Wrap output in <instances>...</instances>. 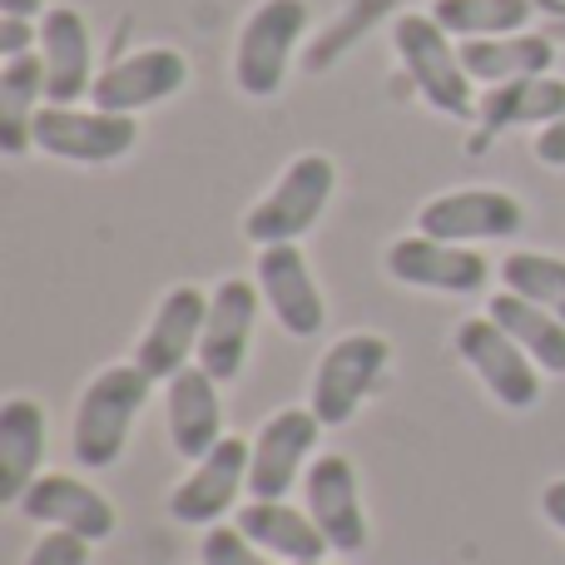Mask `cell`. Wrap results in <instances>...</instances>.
<instances>
[{
    "instance_id": "obj_1",
    "label": "cell",
    "mask_w": 565,
    "mask_h": 565,
    "mask_svg": "<svg viewBox=\"0 0 565 565\" xmlns=\"http://www.w3.org/2000/svg\"><path fill=\"white\" fill-rule=\"evenodd\" d=\"M149 387H154V377L139 362H115V367L89 377V387L79 392L75 427H70V451H75L79 467L85 471L115 467L139 407L149 402Z\"/></svg>"
},
{
    "instance_id": "obj_2",
    "label": "cell",
    "mask_w": 565,
    "mask_h": 565,
    "mask_svg": "<svg viewBox=\"0 0 565 565\" xmlns=\"http://www.w3.org/2000/svg\"><path fill=\"white\" fill-rule=\"evenodd\" d=\"M392 40H397V60H402V70H407V79L417 85V95L427 99L437 115H451V119L477 115V95H471L477 79L461 65L457 35H447L431 15H402Z\"/></svg>"
},
{
    "instance_id": "obj_3",
    "label": "cell",
    "mask_w": 565,
    "mask_h": 565,
    "mask_svg": "<svg viewBox=\"0 0 565 565\" xmlns=\"http://www.w3.org/2000/svg\"><path fill=\"white\" fill-rule=\"evenodd\" d=\"M332 189H338V164H332L328 154H298L278 174V184L248 209V218H244L248 244H258V248L298 244V238L322 218Z\"/></svg>"
},
{
    "instance_id": "obj_4",
    "label": "cell",
    "mask_w": 565,
    "mask_h": 565,
    "mask_svg": "<svg viewBox=\"0 0 565 565\" xmlns=\"http://www.w3.org/2000/svg\"><path fill=\"white\" fill-rule=\"evenodd\" d=\"M302 30H308V0H258L254 6L234 45V85L248 99H268L282 89Z\"/></svg>"
},
{
    "instance_id": "obj_5",
    "label": "cell",
    "mask_w": 565,
    "mask_h": 565,
    "mask_svg": "<svg viewBox=\"0 0 565 565\" xmlns=\"http://www.w3.org/2000/svg\"><path fill=\"white\" fill-rule=\"evenodd\" d=\"M392 367V342L377 338V332H352V338H338L328 352H322L318 372H312V417L322 427H348L358 417V407L377 392V382L387 377Z\"/></svg>"
},
{
    "instance_id": "obj_6",
    "label": "cell",
    "mask_w": 565,
    "mask_h": 565,
    "mask_svg": "<svg viewBox=\"0 0 565 565\" xmlns=\"http://www.w3.org/2000/svg\"><path fill=\"white\" fill-rule=\"evenodd\" d=\"M457 352L471 372L491 387V397L511 412H531L541 402V367L497 318L457 322Z\"/></svg>"
},
{
    "instance_id": "obj_7",
    "label": "cell",
    "mask_w": 565,
    "mask_h": 565,
    "mask_svg": "<svg viewBox=\"0 0 565 565\" xmlns=\"http://www.w3.org/2000/svg\"><path fill=\"white\" fill-rule=\"evenodd\" d=\"M139 125L135 115L115 109H75V105H40L35 145L65 164H115L135 149Z\"/></svg>"
},
{
    "instance_id": "obj_8",
    "label": "cell",
    "mask_w": 565,
    "mask_h": 565,
    "mask_svg": "<svg viewBox=\"0 0 565 565\" xmlns=\"http://www.w3.org/2000/svg\"><path fill=\"white\" fill-rule=\"evenodd\" d=\"M526 228V209L507 189H451L417 209V234L441 244H497Z\"/></svg>"
},
{
    "instance_id": "obj_9",
    "label": "cell",
    "mask_w": 565,
    "mask_h": 565,
    "mask_svg": "<svg viewBox=\"0 0 565 565\" xmlns=\"http://www.w3.org/2000/svg\"><path fill=\"white\" fill-rule=\"evenodd\" d=\"M322 422L312 407H282L258 427L254 437V461H248V491L258 501H282L312 467Z\"/></svg>"
},
{
    "instance_id": "obj_10",
    "label": "cell",
    "mask_w": 565,
    "mask_h": 565,
    "mask_svg": "<svg viewBox=\"0 0 565 565\" xmlns=\"http://www.w3.org/2000/svg\"><path fill=\"white\" fill-rule=\"evenodd\" d=\"M248 461H254V441L224 437L169 491V516H174L179 526H214L218 516H228L238 491H248Z\"/></svg>"
},
{
    "instance_id": "obj_11",
    "label": "cell",
    "mask_w": 565,
    "mask_h": 565,
    "mask_svg": "<svg viewBox=\"0 0 565 565\" xmlns=\"http://www.w3.org/2000/svg\"><path fill=\"white\" fill-rule=\"evenodd\" d=\"M184 85H189V60L174 45H149L99 70L95 89H89V105L115 109V115H135V109H149L159 99H174Z\"/></svg>"
},
{
    "instance_id": "obj_12",
    "label": "cell",
    "mask_w": 565,
    "mask_h": 565,
    "mask_svg": "<svg viewBox=\"0 0 565 565\" xmlns=\"http://www.w3.org/2000/svg\"><path fill=\"white\" fill-rule=\"evenodd\" d=\"M302 497H308V516L318 521V531L328 536V546L338 556H358L367 546V516H362V497H358V471L348 457L328 451L312 457L308 477H302Z\"/></svg>"
},
{
    "instance_id": "obj_13",
    "label": "cell",
    "mask_w": 565,
    "mask_h": 565,
    "mask_svg": "<svg viewBox=\"0 0 565 565\" xmlns=\"http://www.w3.org/2000/svg\"><path fill=\"white\" fill-rule=\"evenodd\" d=\"M258 298H264V288L244 278H224L209 292V322H204V342H199V367L209 377L234 382L244 372L258 322Z\"/></svg>"
},
{
    "instance_id": "obj_14",
    "label": "cell",
    "mask_w": 565,
    "mask_h": 565,
    "mask_svg": "<svg viewBox=\"0 0 565 565\" xmlns=\"http://www.w3.org/2000/svg\"><path fill=\"white\" fill-rule=\"evenodd\" d=\"M204 322H209V292L189 288V282L174 288L164 302H159L154 318H149L145 338H139V348H135V362L154 382H169L174 372L189 367L194 348L204 342Z\"/></svg>"
},
{
    "instance_id": "obj_15",
    "label": "cell",
    "mask_w": 565,
    "mask_h": 565,
    "mask_svg": "<svg viewBox=\"0 0 565 565\" xmlns=\"http://www.w3.org/2000/svg\"><path fill=\"white\" fill-rule=\"evenodd\" d=\"M258 288H264V302L274 308L278 328L292 338H312L328 322V302H322L318 278H312L298 244L258 248Z\"/></svg>"
},
{
    "instance_id": "obj_16",
    "label": "cell",
    "mask_w": 565,
    "mask_h": 565,
    "mask_svg": "<svg viewBox=\"0 0 565 565\" xmlns=\"http://www.w3.org/2000/svg\"><path fill=\"white\" fill-rule=\"evenodd\" d=\"M20 516L35 521V526H60V531H75L85 541H105L115 536L119 516L95 487H85L79 477L70 471H40L30 481V491L20 497Z\"/></svg>"
},
{
    "instance_id": "obj_17",
    "label": "cell",
    "mask_w": 565,
    "mask_h": 565,
    "mask_svg": "<svg viewBox=\"0 0 565 565\" xmlns=\"http://www.w3.org/2000/svg\"><path fill=\"white\" fill-rule=\"evenodd\" d=\"M387 274L407 288H437V292H477L487 288L491 264L477 248L441 244V238L412 234L387 248Z\"/></svg>"
},
{
    "instance_id": "obj_18",
    "label": "cell",
    "mask_w": 565,
    "mask_h": 565,
    "mask_svg": "<svg viewBox=\"0 0 565 565\" xmlns=\"http://www.w3.org/2000/svg\"><path fill=\"white\" fill-rule=\"evenodd\" d=\"M164 412H169V441L184 461H199L224 441V402H218V377L189 362L184 372L164 382Z\"/></svg>"
},
{
    "instance_id": "obj_19",
    "label": "cell",
    "mask_w": 565,
    "mask_h": 565,
    "mask_svg": "<svg viewBox=\"0 0 565 565\" xmlns=\"http://www.w3.org/2000/svg\"><path fill=\"white\" fill-rule=\"evenodd\" d=\"M40 60H45V99L50 105H75L95 89V50L89 25L79 10L55 6L40 15Z\"/></svg>"
},
{
    "instance_id": "obj_20",
    "label": "cell",
    "mask_w": 565,
    "mask_h": 565,
    "mask_svg": "<svg viewBox=\"0 0 565 565\" xmlns=\"http://www.w3.org/2000/svg\"><path fill=\"white\" fill-rule=\"evenodd\" d=\"M565 115V79L551 75H526V79H507V85H487V95L477 99V119L487 135H507V129H526Z\"/></svg>"
},
{
    "instance_id": "obj_21",
    "label": "cell",
    "mask_w": 565,
    "mask_h": 565,
    "mask_svg": "<svg viewBox=\"0 0 565 565\" xmlns=\"http://www.w3.org/2000/svg\"><path fill=\"white\" fill-rule=\"evenodd\" d=\"M45 407L30 397H10L0 407V501L20 507L30 481L40 477V457H45Z\"/></svg>"
},
{
    "instance_id": "obj_22",
    "label": "cell",
    "mask_w": 565,
    "mask_h": 565,
    "mask_svg": "<svg viewBox=\"0 0 565 565\" xmlns=\"http://www.w3.org/2000/svg\"><path fill=\"white\" fill-rule=\"evenodd\" d=\"M238 531H244L248 541H254L258 551H268V556L298 565V561H322L328 556V536L318 531V521L308 516V511L288 507V501H248L244 511H238Z\"/></svg>"
},
{
    "instance_id": "obj_23",
    "label": "cell",
    "mask_w": 565,
    "mask_h": 565,
    "mask_svg": "<svg viewBox=\"0 0 565 565\" xmlns=\"http://www.w3.org/2000/svg\"><path fill=\"white\" fill-rule=\"evenodd\" d=\"M461 65L477 85H507V79L551 75L556 70V45L536 30H516V35H487V40H461Z\"/></svg>"
},
{
    "instance_id": "obj_24",
    "label": "cell",
    "mask_w": 565,
    "mask_h": 565,
    "mask_svg": "<svg viewBox=\"0 0 565 565\" xmlns=\"http://www.w3.org/2000/svg\"><path fill=\"white\" fill-rule=\"evenodd\" d=\"M45 99V60L30 50L0 65V154H25L35 145V115Z\"/></svg>"
},
{
    "instance_id": "obj_25",
    "label": "cell",
    "mask_w": 565,
    "mask_h": 565,
    "mask_svg": "<svg viewBox=\"0 0 565 565\" xmlns=\"http://www.w3.org/2000/svg\"><path fill=\"white\" fill-rule=\"evenodd\" d=\"M487 318H497L521 348L536 358L541 372H565V322L556 312H546L541 302L521 298V292H497L487 302Z\"/></svg>"
},
{
    "instance_id": "obj_26",
    "label": "cell",
    "mask_w": 565,
    "mask_h": 565,
    "mask_svg": "<svg viewBox=\"0 0 565 565\" xmlns=\"http://www.w3.org/2000/svg\"><path fill=\"white\" fill-rule=\"evenodd\" d=\"M531 10H536V0H437L427 15L457 40H487L516 35L531 20Z\"/></svg>"
},
{
    "instance_id": "obj_27",
    "label": "cell",
    "mask_w": 565,
    "mask_h": 565,
    "mask_svg": "<svg viewBox=\"0 0 565 565\" xmlns=\"http://www.w3.org/2000/svg\"><path fill=\"white\" fill-rule=\"evenodd\" d=\"M501 282L521 298L541 302L546 312H556L565 322V258H551V254H511L501 264Z\"/></svg>"
},
{
    "instance_id": "obj_28",
    "label": "cell",
    "mask_w": 565,
    "mask_h": 565,
    "mask_svg": "<svg viewBox=\"0 0 565 565\" xmlns=\"http://www.w3.org/2000/svg\"><path fill=\"white\" fill-rule=\"evenodd\" d=\"M199 556H204V565H274L268 551H258L238 526H209Z\"/></svg>"
},
{
    "instance_id": "obj_29",
    "label": "cell",
    "mask_w": 565,
    "mask_h": 565,
    "mask_svg": "<svg viewBox=\"0 0 565 565\" xmlns=\"http://www.w3.org/2000/svg\"><path fill=\"white\" fill-rule=\"evenodd\" d=\"M25 565H89V541L75 536V531H45V536L35 541V551H30Z\"/></svg>"
},
{
    "instance_id": "obj_30",
    "label": "cell",
    "mask_w": 565,
    "mask_h": 565,
    "mask_svg": "<svg viewBox=\"0 0 565 565\" xmlns=\"http://www.w3.org/2000/svg\"><path fill=\"white\" fill-rule=\"evenodd\" d=\"M30 45H40V25H30L25 15H0V60L30 55Z\"/></svg>"
},
{
    "instance_id": "obj_31",
    "label": "cell",
    "mask_w": 565,
    "mask_h": 565,
    "mask_svg": "<svg viewBox=\"0 0 565 565\" xmlns=\"http://www.w3.org/2000/svg\"><path fill=\"white\" fill-rule=\"evenodd\" d=\"M536 159L551 169H565V115L551 119V125L536 135Z\"/></svg>"
},
{
    "instance_id": "obj_32",
    "label": "cell",
    "mask_w": 565,
    "mask_h": 565,
    "mask_svg": "<svg viewBox=\"0 0 565 565\" xmlns=\"http://www.w3.org/2000/svg\"><path fill=\"white\" fill-rule=\"evenodd\" d=\"M541 511H546V521L565 536V477L551 481V487L541 491Z\"/></svg>"
},
{
    "instance_id": "obj_33",
    "label": "cell",
    "mask_w": 565,
    "mask_h": 565,
    "mask_svg": "<svg viewBox=\"0 0 565 565\" xmlns=\"http://www.w3.org/2000/svg\"><path fill=\"white\" fill-rule=\"evenodd\" d=\"M40 6H45V0H0V15H40Z\"/></svg>"
},
{
    "instance_id": "obj_34",
    "label": "cell",
    "mask_w": 565,
    "mask_h": 565,
    "mask_svg": "<svg viewBox=\"0 0 565 565\" xmlns=\"http://www.w3.org/2000/svg\"><path fill=\"white\" fill-rule=\"evenodd\" d=\"M536 10H546V15L565 20V0H536Z\"/></svg>"
},
{
    "instance_id": "obj_35",
    "label": "cell",
    "mask_w": 565,
    "mask_h": 565,
    "mask_svg": "<svg viewBox=\"0 0 565 565\" xmlns=\"http://www.w3.org/2000/svg\"><path fill=\"white\" fill-rule=\"evenodd\" d=\"M298 565H322V561H298Z\"/></svg>"
}]
</instances>
